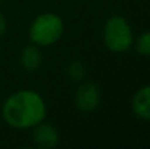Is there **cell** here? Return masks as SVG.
Segmentation results:
<instances>
[{
    "mask_svg": "<svg viewBox=\"0 0 150 149\" xmlns=\"http://www.w3.org/2000/svg\"><path fill=\"white\" fill-rule=\"evenodd\" d=\"M3 120L13 129H31L44 121L47 107L42 97L31 89H21L9 95L1 107Z\"/></svg>",
    "mask_w": 150,
    "mask_h": 149,
    "instance_id": "6da1fadb",
    "label": "cell"
},
{
    "mask_svg": "<svg viewBox=\"0 0 150 149\" xmlns=\"http://www.w3.org/2000/svg\"><path fill=\"white\" fill-rule=\"evenodd\" d=\"M102 40L106 48L114 53H124L134 44V34L128 21L120 15L106 19L102 29Z\"/></svg>",
    "mask_w": 150,
    "mask_h": 149,
    "instance_id": "7a4b0ae2",
    "label": "cell"
},
{
    "mask_svg": "<svg viewBox=\"0 0 150 149\" xmlns=\"http://www.w3.org/2000/svg\"><path fill=\"white\" fill-rule=\"evenodd\" d=\"M64 31L63 19L55 13H42L37 16L29 28V37L34 44L48 47L55 44Z\"/></svg>",
    "mask_w": 150,
    "mask_h": 149,
    "instance_id": "3957f363",
    "label": "cell"
},
{
    "mask_svg": "<svg viewBox=\"0 0 150 149\" xmlns=\"http://www.w3.org/2000/svg\"><path fill=\"white\" fill-rule=\"evenodd\" d=\"M74 102H76L77 108L85 111V113H91V111L96 110L100 102L99 86L92 81L82 82L76 91Z\"/></svg>",
    "mask_w": 150,
    "mask_h": 149,
    "instance_id": "277c9868",
    "label": "cell"
},
{
    "mask_svg": "<svg viewBox=\"0 0 150 149\" xmlns=\"http://www.w3.org/2000/svg\"><path fill=\"white\" fill-rule=\"evenodd\" d=\"M34 127V143L40 149H52L58 145L60 136L52 124L41 121Z\"/></svg>",
    "mask_w": 150,
    "mask_h": 149,
    "instance_id": "5b68a950",
    "label": "cell"
},
{
    "mask_svg": "<svg viewBox=\"0 0 150 149\" xmlns=\"http://www.w3.org/2000/svg\"><path fill=\"white\" fill-rule=\"evenodd\" d=\"M131 108L139 118L150 120V85L142 86L133 95Z\"/></svg>",
    "mask_w": 150,
    "mask_h": 149,
    "instance_id": "8992f818",
    "label": "cell"
},
{
    "mask_svg": "<svg viewBox=\"0 0 150 149\" xmlns=\"http://www.w3.org/2000/svg\"><path fill=\"white\" fill-rule=\"evenodd\" d=\"M42 63V54L37 44H29L21 53V64L26 72H35Z\"/></svg>",
    "mask_w": 150,
    "mask_h": 149,
    "instance_id": "52a82bcc",
    "label": "cell"
},
{
    "mask_svg": "<svg viewBox=\"0 0 150 149\" xmlns=\"http://www.w3.org/2000/svg\"><path fill=\"white\" fill-rule=\"evenodd\" d=\"M66 75L71 82H82L86 76V69L80 61H71L66 67Z\"/></svg>",
    "mask_w": 150,
    "mask_h": 149,
    "instance_id": "ba28073f",
    "label": "cell"
},
{
    "mask_svg": "<svg viewBox=\"0 0 150 149\" xmlns=\"http://www.w3.org/2000/svg\"><path fill=\"white\" fill-rule=\"evenodd\" d=\"M136 51L143 56V57H150V31L143 32L137 41H136Z\"/></svg>",
    "mask_w": 150,
    "mask_h": 149,
    "instance_id": "9c48e42d",
    "label": "cell"
},
{
    "mask_svg": "<svg viewBox=\"0 0 150 149\" xmlns=\"http://www.w3.org/2000/svg\"><path fill=\"white\" fill-rule=\"evenodd\" d=\"M6 29H7V22H6V18L3 13H0V38L6 34Z\"/></svg>",
    "mask_w": 150,
    "mask_h": 149,
    "instance_id": "30bf717a",
    "label": "cell"
}]
</instances>
